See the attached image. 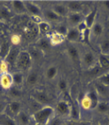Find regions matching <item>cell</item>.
Segmentation results:
<instances>
[{"mask_svg":"<svg viewBox=\"0 0 109 125\" xmlns=\"http://www.w3.org/2000/svg\"><path fill=\"white\" fill-rule=\"evenodd\" d=\"M38 31L41 34H45L47 33L50 30V25L48 22L46 21H43L40 22L39 23H38Z\"/></svg>","mask_w":109,"mask_h":125,"instance_id":"cell-37","label":"cell"},{"mask_svg":"<svg viewBox=\"0 0 109 125\" xmlns=\"http://www.w3.org/2000/svg\"><path fill=\"white\" fill-rule=\"evenodd\" d=\"M80 110L78 105L75 104L71 105V112H70V118H72L74 120H79L80 119Z\"/></svg>","mask_w":109,"mask_h":125,"instance_id":"cell-31","label":"cell"},{"mask_svg":"<svg viewBox=\"0 0 109 125\" xmlns=\"http://www.w3.org/2000/svg\"><path fill=\"white\" fill-rule=\"evenodd\" d=\"M0 86L4 90H8L13 86V74L10 73H5L0 74Z\"/></svg>","mask_w":109,"mask_h":125,"instance_id":"cell-7","label":"cell"},{"mask_svg":"<svg viewBox=\"0 0 109 125\" xmlns=\"http://www.w3.org/2000/svg\"><path fill=\"white\" fill-rule=\"evenodd\" d=\"M12 11L6 6H0V21H9L12 17Z\"/></svg>","mask_w":109,"mask_h":125,"instance_id":"cell-29","label":"cell"},{"mask_svg":"<svg viewBox=\"0 0 109 125\" xmlns=\"http://www.w3.org/2000/svg\"><path fill=\"white\" fill-rule=\"evenodd\" d=\"M100 52L103 56H108L109 55V39H104L101 42L100 45Z\"/></svg>","mask_w":109,"mask_h":125,"instance_id":"cell-34","label":"cell"},{"mask_svg":"<svg viewBox=\"0 0 109 125\" xmlns=\"http://www.w3.org/2000/svg\"><path fill=\"white\" fill-rule=\"evenodd\" d=\"M95 87L97 95H100L103 98H107L108 96H109V87L100 84V82L96 84Z\"/></svg>","mask_w":109,"mask_h":125,"instance_id":"cell-23","label":"cell"},{"mask_svg":"<svg viewBox=\"0 0 109 125\" xmlns=\"http://www.w3.org/2000/svg\"><path fill=\"white\" fill-rule=\"evenodd\" d=\"M63 125H70V124H63Z\"/></svg>","mask_w":109,"mask_h":125,"instance_id":"cell-51","label":"cell"},{"mask_svg":"<svg viewBox=\"0 0 109 125\" xmlns=\"http://www.w3.org/2000/svg\"><path fill=\"white\" fill-rule=\"evenodd\" d=\"M67 17L70 27H76L84 21V17L81 13H70Z\"/></svg>","mask_w":109,"mask_h":125,"instance_id":"cell-8","label":"cell"},{"mask_svg":"<svg viewBox=\"0 0 109 125\" xmlns=\"http://www.w3.org/2000/svg\"><path fill=\"white\" fill-rule=\"evenodd\" d=\"M98 80L100 84L107 86V87H109V72L105 74H103V75H101L98 78Z\"/></svg>","mask_w":109,"mask_h":125,"instance_id":"cell-42","label":"cell"},{"mask_svg":"<svg viewBox=\"0 0 109 125\" xmlns=\"http://www.w3.org/2000/svg\"><path fill=\"white\" fill-rule=\"evenodd\" d=\"M39 31L38 28V24L31 21L26 25L24 28V34L28 40H33L38 37Z\"/></svg>","mask_w":109,"mask_h":125,"instance_id":"cell-4","label":"cell"},{"mask_svg":"<svg viewBox=\"0 0 109 125\" xmlns=\"http://www.w3.org/2000/svg\"><path fill=\"white\" fill-rule=\"evenodd\" d=\"M31 98L42 105H48L49 103V98L47 94L39 90H36L32 94H31Z\"/></svg>","mask_w":109,"mask_h":125,"instance_id":"cell-5","label":"cell"},{"mask_svg":"<svg viewBox=\"0 0 109 125\" xmlns=\"http://www.w3.org/2000/svg\"><path fill=\"white\" fill-rule=\"evenodd\" d=\"M62 120L59 116L58 117H53V118L49 121V123L47 125H63Z\"/></svg>","mask_w":109,"mask_h":125,"instance_id":"cell-45","label":"cell"},{"mask_svg":"<svg viewBox=\"0 0 109 125\" xmlns=\"http://www.w3.org/2000/svg\"><path fill=\"white\" fill-rule=\"evenodd\" d=\"M77 125H92V124L90 123H89V122H85V121H83V122H80Z\"/></svg>","mask_w":109,"mask_h":125,"instance_id":"cell-49","label":"cell"},{"mask_svg":"<svg viewBox=\"0 0 109 125\" xmlns=\"http://www.w3.org/2000/svg\"><path fill=\"white\" fill-rule=\"evenodd\" d=\"M71 105L67 100H61L56 105L55 112L61 117H69L71 112Z\"/></svg>","mask_w":109,"mask_h":125,"instance_id":"cell-3","label":"cell"},{"mask_svg":"<svg viewBox=\"0 0 109 125\" xmlns=\"http://www.w3.org/2000/svg\"><path fill=\"white\" fill-rule=\"evenodd\" d=\"M21 42V38L17 34H13L10 38V42L13 45V46H18L20 45Z\"/></svg>","mask_w":109,"mask_h":125,"instance_id":"cell-41","label":"cell"},{"mask_svg":"<svg viewBox=\"0 0 109 125\" xmlns=\"http://www.w3.org/2000/svg\"><path fill=\"white\" fill-rule=\"evenodd\" d=\"M8 95L13 100H18L19 99H21V97L22 95L21 90L19 87L17 86H13L12 88H10L8 91Z\"/></svg>","mask_w":109,"mask_h":125,"instance_id":"cell-26","label":"cell"},{"mask_svg":"<svg viewBox=\"0 0 109 125\" xmlns=\"http://www.w3.org/2000/svg\"><path fill=\"white\" fill-rule=\"evenodd\" d=\"M70 125H75V124H70Z\"/></svg>","mask_w":109,"mask_h":125,"instance_id":"cell-50","label":"cell"},{"mask_svg":"<svg viewBox=\"0 0 109 125\" xmlns=\"http://www.w3.org/2000/svg\"><path fill=\"white\" fill-rule=\"evenodd\" d=\"M108 124H109V118H108Z\"/></svg>","mask_w":109,"mask_h":125,"instance_id":"cell-52","label":"cell"},{"mask_svg":"<svg viewBox=\"0 0 109 125\" xmlns=\"http://www.w3.org/2000/svg\"><path fill=\"white\" fill-rule=\"evenodd\" d=\"M24 6L27 13H28L32 17H35V16H38L40 17L42 14V11L40 7L36 3L32 2H24Z\"/></svg>","mask_w":109,"mask_h":125,"instance_id":"cell-10","label":"cell"},{"mask_svg":"<svg viewBox=\"0 0 109 125\" xmlns=\"http://www.w3.org/2000/svg\"><path fill=\"white\" fill-rule=\"evenodd\" d=\"M81 107L83 109H85V110H89V109H93L92 102L90 99L89 98L87 93L85 94V95H84V96L83 97V99L81 100Z\"/></svg>","mask_w":109,"mask_h":125,"instance_id":"cell-33","label":"cell"},{"mask_svg":"<svg viewBox=\"0 0 109 125\" xmlns=\"http://www.w3.org/2000/svg\"><path fill=\"white\" fill-rule=\"evenodd\" d=\"M11 10H12V13H14L15 14H24L27 13L24 2L21 1H13L11 2Z\"/></svg>","mask_w":109,"mask_h":125,"instance_id":"cell-14","label":"cell"},{"mask_svg":"<svg viewBox=\"0 0 109 125\" xmlns=\"http://www.w3.org/2000/svg\"><path fill=\"white\" fill-rule=\"evenodd\" d=\"M99 63L101 67L103 68H109V58L107 56L101 55L99 57Z\"/></svg>","mask_w":109,"mask_h":125,"instance_id":"cell-38","label":"cell"},{"mask_svg":"<svg viewBox=\"0 0 109 125\" xmlns=\"http://www.w3.org/2000/svg\"><path fill=\"white\" fill-rule=\"evenodd\" d=\"M21 51V50L19 48V46H11L10 52L5 59V60L7 62V63L9 65L15 66V62L17 61V59L19 56V54H20Z\"/></svg>","mask_w":109,"mask_h":125,"instance_id":"cell-9","label":"cell"},{"mask_svg":"<svg viewBox=\"0 0 109 125\" xmlns=\"http://www.w3.org/2000/svg\"><path fill=\"white\" fill-rule=\"evenodd\" d=\"M13 85L20 88L21 86L24 84V77L23 72L21 71H16L13 73Z\"/></svg>","mask_w":109,"mask_h":125,"instance_id":"cell-25","label":"cell"},{"mask_svg":"<svg viewBox=\"0 0 109 125\" xmlns=\"http://www.w3.org/2000/svg\"><path fill=\"white\" fill-rule=\"evenodd\" d=\"M55 114V109L50 105H44L36 113H32V118L37 125H47Z\"/></svg>","mask_w":109,"mask_h":125,"instance_id":"cell-1","label":"cell"},{"mask_svg":"<svg viewBox=\"0 0 109 125\" xmlns=\"http://www.w3.org/2000/svg\"><path fill=\"white\" fill-rule=\"evenodd\" d=\"M38 81V73L36 71H32L28 73L26 79V83L29 86L36 85Z\"/></svg>","mask_w":109,"mask_h":125,"instance_id":"cell-30","label":"cell"},{"mask_svg":"<svg viewBox=\"0 0 109 125\" xmlns=\"http://www.w3.org/2000/svg\"><path fill=\"white\" fill-rule=\"evenodd\" d=\"M81 59V62H82V65L84 68L89 69L91 68L92 66H93L96 63V57L93 55V52H85Z\"/></svg>","mask_w":109,"mask_h":125,"instance_id":"cell-6","label":"cell"},{"mask_svg":"<svg viewBox=\"0 0 109 125\" xmlns=\"http://www.w3.org/2000/svg\"><path fill=\"white\" fill-rule=\"evenodd\" d=\"M10 113L15 117L21 111V103L18 100H12L10 103L7 104V108Z\"/></svg>","mask_w":109,"mask_h":125,"instance_id":"cell-17","label":"cell"},{"mask_svg":"<svg viewBox=\"0 0 109 125\" xmlns=\"http://www.w3.org/2000/svg\"><path fill=\"white\" fill-rule=\"evenodd\" d=\"M29 105H30L31 109H34V113H36V111L38 110V109H40L42 107H43V106H44V105H41L40 103H37L36 101H35V100L32 99V100L30 101Z\"/></svg>","mask_w":109,"mask_h":125,"instance_id":"cell-44","label":"cell"},{"mask_svg":"<svg viewBox=\"0 0 109 125\" xmlns=\"http://www.w3.org/2000/svg\"><path fill=\"white\" fill-rule=\"evenodd\" d=\"M87 95H88L89 98L90 99V100L92 102V107H93V109L96 108L97 104L99 103V97H98V95H97L96 91H90V92H87Z\"/></svg>","mask_w":109,"mask_h":125,"instance_id":"cell-35","label":"cell"},{"mask_svg":"<svg viewBox=\"0 0 109 125\" xmlns=\"http://www.w3.org/2000/svg\"><path fill=\"white\" fill-rule=\"evenodd\" d=\"M11 49L10 43L7 41H2L0 43V60H5Z\"/></svg>","mask_w":109,"mask_h":125,"instance_id":"cell-20","label":"cell"},{"mask_svg":"<svg viewBox=\"0 0 109 125\" xmlns=\"http://www.w3.org/2000/svg\"><path fill=\"white\" fill-rule=\"evenodd\" d=\"M15 121L17 125H30L31 119L28 113L21 110L15 116Z\"/></svg>","mask_w":109,"mask_h":125,"instance_id":"cell-15","label":"cell"},{"mask_svg":"<svg viewBox=\"0 0 109 125\" xmlns=\"http://www.w3.org/2000/svg\"><path fill=\"white\" fill-rule=\"evenodd\" d=\"M69 13H81L83 10V2L79 1H72L65 4Z\"/></svg>","mask_w":109,"mask_h":125,"instance_id":"cell-16","label":"cell"},{"mask_svg":"<svg viewBox=\"0 0 109 125\" xmlns=\"http://www.w3.org/2000/svg\"><path fill=\"white\" fill-rule=\"evenodd\" d=\"M48 38L50 42L51 45L54 46V45H59L62 44L64 41L65 37H64L63 35H61L57 32H53L49 34Z\"/></svg>","mask_w":109,"mask_h":125,"instance_id":"cell-21","label":"cell"},{"mask_svg":"<svg viewBox=\"0 0 109 125\" xmlns=\"http://www.w3.org/2000/svg\"><path fill=\"white\" fill-rule=\"evenodd\" d=\"M67 52L68 56L72 59L73 61H79L80 60V55L79 49L75 46H70L67 49Z\"/></svg>","mask_w":109,"mask_h":125,"instance_id":"cell-27","label":"cell"},{"mask_svg":"<svg viewBox=\"0 0 109 125\" xmlns=\"http://www.w3.org/2000/svg\"><path fill=\"white\" fill-rule=\"evenodd\" d=\"M103 6H104V7L106 8L107 10H109V1H104V2H103Z\"/></svg>","mask_w":109,"mask_h":125,"instance_id":"cell-48","label":"cell"},{"mask_svg":"<svg viewBox=\"0 0 109 125\" xmlns=\"http://www.w3.org/2000/svg\"><path fill=\"white\" fill-rule=\"evenodd\" d=\"M57 87H58V89H59L61 92H65L68 90V83H67V81H66L65 80H64V79L60 80L59 81H58Z\"/></svg>","mask_w":109,"mask_h":125,"instance_id":"cell-43","label":"cell"},{"mask_svg":"<svg viewBox=\"0 0 109 125\" xmlns=\"http://www.w3.org/2000/svg\"><path fill=\"white\" fill-rule=\"evenodd\" d=\"M37 48L41 50L42 52H45L46 51H48L50 47H51V44H50V42L48 38L46 37H43L39 38L36 42V45Z\"/></svg>","mask_w":109,"mask_h":125,"instance_id":"cell-18","label":"cell"},{"mask_svg":"<svg viewBox=\"0 0 109 125\" xmlns=\"http://www.w3.org/2000/svg\"><path fill=\"white\" fill-rule=\"evenodd\" d=\"M32 63V60L31 59L28 50H21L20 54L15 62V66L18 70V71L24 72L31 68Z\"/></svg>","mask_w":109,"mask_h":125,"instance_id":"cell-2","label":"cell"},{"mask_svg":"<svg viewBox=\"0 0 109 125\" xmlns=\"http://www.w3.org/2000/svg\"><path fill=\"white\" fill-rule=\"evenodd\" d=\"M96 16H97V11L94 10L91 11L90 13L84 18V23H85V26H86L87 29L89 30L93 27V25L94 24Z\"/></svg>","mask_w":109,"mask_h":125,"instance_id":"cell-24","label":"cell"},{"mask_svg":"<svg viewBox=\"0 0 109 125\" xmlns=\"http://www.w3.org/2000/svg\"><path fill=\"white\" fill-rule=\"evenodd\" d=\"M65 38L71 42H78L81 40V34L78 27H69Z\"/></svg>","mask_w":109,"mask_h":125,"instance_id":"cell-12","label":"cell"},{"mask_svg":"<svg viewBox=\"0 0 109 125\" xmlns=\"http://www.w3.org/2000/svg\"><path fill=\"white\" fill-rule=\"evenodd\" d=\"M28 52L31 56L32 62L33 61H39L43 56L44 52H42L41 50H39L36 46L34 47H30Z\"/></svg>","mask_w":109,"mask_h":125,"instance_id":"cell-19","label":"cell"},{"mask_svg":"<svg viewBox=\"0 0 109 125\" xmlns=\"http://www.w3.org/2000/svg\"><path fill=\"white\" fill-rule=\"evenodd\" d=\"M0 125H17L12 116L5 113L0 116Z\"/></svg>","mask_w":109,"mask_h":125,"instance_id":"cell-28","label":"cell"},{"mask_svg":"<svg viewBox=\"0 0 109 125\" xmlns=\"http://www.w3.org/2000/svg\"><path fill=\"white\" fill-rule=\"evenodd\" d=\"M104 32V27L100 23L97 22L89 29V39L97 38Z\"/></svg>","mask_w":109,"mask_h":125,"instance_id":"cell-13","label":"cell"},{"mask_svg":"<svg viewBox=\"0 0 109 125\" xmlns=\"http://www.w3.org/2000/svg\"><path fill=\"white\" fill-rule=\"evenodd\" d=\"M0 43H1V40H0Z\"/></svg>","mask_w":109,"mask_h":125,"instance_id":"cell-53","label":"cell"},{"mask_svg":"<svg viewBox=\"0 0 109 125\" xmlns=\"http://www.w3.org/2000/svg\"><path fill=\"white\" fill-rule=\"evenodd\" d=\"M51 10L61 18L64 17H68V15L69 14V11L65 4L55 3L52 6Z\"/></svg>","mask_w":109,"mask_h":125,"instance_id":"cell-11","label":"cell"},{"mask_svg":"<svg viewBox=\"0 0 109 125\" xmlns=\"http://www.w3.org/2000/svg\"><path fill=\"white\" fill-rule=\"evenodd\" d=\"M58 72L57 67L56 66H50L46 69V77L48 80H53L56 77Z\"/></svg>","mask_w":109,"mask_h":125,"instance_id":"cell-32","label":"cell"},{"mask_svg":"<svg viewBox=\"0 0 109 125\" xmlns=\"http://www.w3.org/2000/svg\"><path fill=\"white\" fill-rule=\"evenodd\" d=\"M7 103L3 100H0V116L4 114L6 111Z\"/></svg>","mask_w":109,"mask_h":125,"instance_id":"cell-46","label":"cell"},{"mask_svg":"<svg viewBox=\"0 0 109 125\" xmlns=\"http://www.w3.org/2000/svg\"><path fill=\"white\" fill-rule=\"evenodd\" d=\"M43 16L46 21L49 22H52V23L59 22L61 19V17H60L59 16L57 15L51 9L46 10L43 13Z\"/></svg>","mask_w":109,"mask_h":125,"instance_id":"cell-22","label":"cell"},{"mask_svg":"<svg viewBox=\"0 0 109 125\" xmlns=\"http://www.w3.org/2000/svg\"><path fill=\"white\" fill-rule=\"evenodd\" d=\"M3 30H4V26H3L2 21H0V34L3 33Z\"/></svg>","mask_w":109,"mask_h":125,"instance_id":"cell-47","label":"cell"},{"mask_svg":"<svg viewBox=\"0 0 109 125\" xmlns=\"http://www.w3.org/2000/svg\"><path fill=\"white\" fill-rule=\"evenodd\" d=\"M10 65L5 60H0V74L8 73Z\"/></svg>","mask_w":109,"mask_h":125,"instance_id":"cell-40","label":"cell"},{"mask_svg":"<svg viewBox=\"0 0 109 125\" xmlns=\"http://www.w3.org/2000/svg\"><path fill=\"white\" fill-rule=\"evenodd\" d=\"M97 109V111L100 113H106L109 112V104L105 102H99V103L97 104V105L95 108Z\"/></svg>","mask_w":109,"mask_h":125,"instance_id":"cell-36","label":"cell"},{"mask_svg":"<svg viewBox=\"0 0 109 125\" xmlns=\"http://www.w3.org/2000/svg\"><path fill=\"white\" fill-rule=\"evenodd\" d=\"M68 28H69V27H67V25L61 24V25H59L56 28L55 32L60 34L61 35H63L64 37H66V35H67V33H68Z\"/></svg>","mask_w":109,"mask_h":125,"instance_id":"cell-39","label":"cell"}]
</instances>
